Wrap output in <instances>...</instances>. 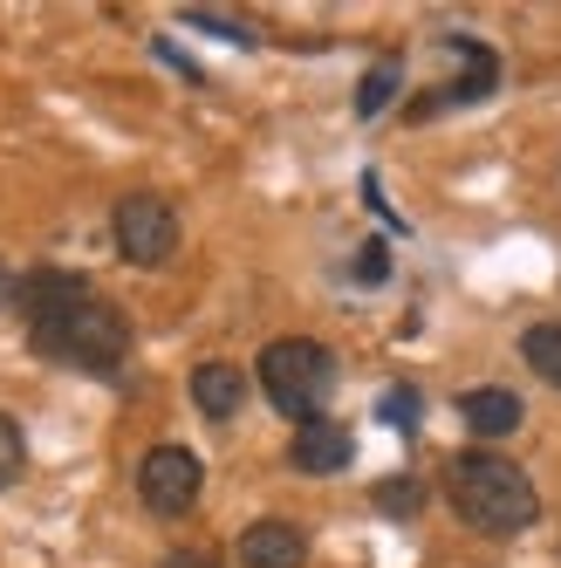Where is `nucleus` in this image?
I'll list each match as a JSON object with an SVG mask.
<instances>
[{
  "label": "nucleus",
  "mask_w": 561,
  "mask_h": 568,
  "mask_svg": "<svg viewBox=\"0 0 561 568\" xmlns=\"http://www.w3.org/2000/svg\"><path fill=\"white\" fill-rule=\"evenodd\" d=\"M14 302L28 322V343L42 349L62 371H83V377H116L131 363V315L116 308L110 295H96L90 274H69V267H28L14 281Z\"/></svg>",
  "instance_id": "1"
},
{
  "label": "nucleus",
  "mask_w": 561,
  "mask_h": 568,
  "mask_svg": "<svg viewBox=\"0 0 561 568\" xmlns=\"http://www.w3.org/2000/svg\"><path fill=\"white\" fill-rule=\"evenodd\" d=\"M438 486H446L452 514L472 535H520V527H534V514H541L528 466H513L507 453H452Z\"/></svg>",
  "instance_id": "2"
},
{
  "label": "nucleus",
  "mask_w": 561,
  "mask_h": 568,
  "mask_svg": "<svg viewBox=\"0 0 561 568\" xmlns=\"http://www.w3.org/2000/svg\"><path fill=\"white\" fill-rule=\"evenodd\" d=\"M254 377H261V397L280 418L308 425V418H323V404L336 390V356L315 336H274L261 349V363H254Z\"/></svg>",
  "instance_id": "3"
},
{
  "label": "nucleus",
  "mask_w": 561,
  "mask_h": 568,
  "mask_svg": "<svg viewBox=\"0 0 561 568\" xmlns=\"http://www.w3.org/2000/svg\"><path fill=\"white\" fill-rule=\"evenodd\" d=\"M110 240L131 267H165L178 254V206L165 192H124L110 206Z\"/></svg>",
  "instance_id": "4"
},
{
  "label": "nucleus",
  "mask_w": 561,
  "mask_h": 568,
  "mask_svg": "<svg viewBox=\"0 0 561 568\" xmlns=\"http://www.w3.org/2000/svg\"><path fill=\"white\" fill-rule=\"evenodd\" d=\"M198 486H206V466H198L192 445H151V453L137 459V500L157 514V520H178L198 507Z\"/></svg>",
  "instance_id": "5"
},
{
  "label": "nucleus",
  "mask_w": 561,
  "mask_h": 568,
  "mask_svg": "<svg viewBox=\"0 0 561 568\" xmlns=\"http://www.w3.org/2000/svg\"><path fill=\"white\" fill-rule=\"evenodd\" d=\"M466 75L459 83H446V90H425V97H411L405 103V124H425V116H438V110H459V103H479V97H493V83H500V55L493 49H479V42H466Z\"/></svg>",
  "instance_id": "6"
},
{
  "label": "nucleus",
  "mask_w": 561,
  "mask_h": 568,
  "mask_svg": "<svg viewBox=\"0 0 561 568\" xmlns=\"http://www.w3.org/2000/svg\"><path fill=\"white\" fill-rule=\"evenodd\" d=\"M349 459H356V438H349V425H336V418H308V425H295V438H288V466L308 473V479H329V473H343Z\"/></svg>",
  "instance_id": "7"
},
{
  "label": "nucleus",
  "mask_w": 561,
  "mask_h": 568,
  "mask_svg": "<svg viewBox=\"0 0 561 568\" xmlns=\"http://www.w3.org/2000/svg\"><path fill=\"white\" fill-rule=\"evenodd\" d=\"M239 561L247 568H302L308 535L295 520H254V527H239Z\"/></svg>",
  "instance_id": "8"
},
{
  "label": "nucleus",
  "mask_w": 561,
  "mask_h": 568,
  "mask_svg": "<svg viewBox=\"0 0 561 568\" xmlns=\"http://www.w3.org/2000/svg\"><path fill=\"white\" fill-rule=\"evenodd\" d=\"M459 418H466V432H472V438H507V432H520L528 404H520L507 384H479V390H466V397H459Z\"/></svg>",
  "instance_id": "9"
},
{
  "label": "nucleus",
  "mask_w": 561,
  "mask_h": 568,
  "mask_svg": "<svg viewBox=\"0 0 561 568\" xmlns=\"http://www.w3.org/2000/svg\"><path fill=\"white\" fill-rule=\"evenodd\" d=\"M192 404H198L213 425H226L239 404H247V371H239V363H220V356L198 363V371H192Z\"/></svg>",
  "instance_id": "10"
},
{
  "label": "nucleus",
  "mask_w": 561,
  "mask_h": 568,
  "mask_svg": "<svg viewBox=\"0 0 561 568\" xmlns=\"http://www.w3.org/2000/svg\"><path fill=\"white\" fill-rule=\"evenodd\" d=\"M520 356H528V371H534L541 384L561 390V322H534V329L520 336Z\"/></svg>",
  "instance_id": "11"
},
{
  "label": "nucleus",
  "mask_w": 561,
  "mask_h": 568,
  "mask_svg": "<svg viewBox=\"0 0 561 568\" xmlns=\"http://www.w3.org/2000/svg\"><path fill=\"white\" fill-rule=\"evenodd\" d=\"M370 507L390 514V520H411V514L425 507V479H418V473H390V479H377V486H370Z\"/></svg>",
  "instance_id": "12"
},
{
  "label": "nucleus",
  "mask_w": 561,
  "mask_h": 568,
  "mask_svg": "<svg viewBox=\"0 0 561 568\" xmlns=\"http://www.w3.org/2000/svg\"><path fill=\"white\" fill-rule=\"evenodd\" d=\"M178 21L198 28V34H220V42H233V49H254L261 42L254 21H233V8H178Z\"/></svg>",
  "instance_id": "13"
},
{
  "label": "nucleus",
  "mask_w": 561,
  "mask_h": 568,
  "mask_svg": "<svg viewBox=\"0 0 561 568\" xmlns=\"http://www.w3.org/2000/svg\"><path fill=\"white\" fill-rule=\"evenodd\" d=\"M397 83H405V69H397V62H377L364 83H356V116H364V124H370V116H384V103L397 97Z\"/></svg>",
  "instance_id": "14"
},
{
  "label": "nucleus",
  "mask_w": 561,
  "mask_h": 568,
  "mask_svg": "<svg viewBox=\"0 0 561 568\" xmlns=\"http://www.w3.org/2000/svg\"><path fill=\"white\" fill-rule=\"evenodd\" d=\"M377 418H384L390 432H418V418H425V390H418V384H390L384 404H377Z\"/></svg>",
  "instance_id": "15"
},
{
  "label": "nucleus",
  "mask_w": 561,
  "mask_h": 568,
  "mask_svg": "<svg viewBox=\"0 0 561 568\" xmlns=\"http://www.w3.org/2000/svg\"><path fill=\"white\" fill-rule=\"evenodd\" d=\"M28 473V438H21V425L0 412V494H8V486Z\"/></svg>",
  "instance_id": "16"
},
{
  "label": "nucleus",
  "mask_w": 561,
  "mask_h": 568,
  "mask_svg": "<svg viewBox=\"0 0 561 568\" xmlns=\"http://www.w3.org/2000/svg\"><path fill=\"white\" fill-rule=\"evenodd\" d=\"M356 281H364V288H377V281L390 274V247H384V233H370L364 247H356V267H349Z\"/></svg>",
  "instance_id": "17"
},
{
  "label": "nucleus",
  "mask_w": 561,
  "mask_h": 568,
  "mask_svg": "<svg viewBox=\"0 0 561 568\" xmlns=\"http://www.w3.org/2000/svg\"><path fill=\"white\" fill-rule=\"evenodd\" d=\"M151 49H157V55H165V62H172V69H178V75H185V83H206V69H198V62H192V55H178V49H172V42H151Z\"/></svg>",
  "instance_id": "18"
},
{
  "label": "nucleus",
  "mask_w": 561,
  "mask_h": 568,
  "mask_svg": "<svg viewBox=\"0 0 561 568\" xmlns=\"http://www.w3.org/2000/svg\"><path fill=\"white\" fill-rule=\"evenodd\" d=\"M157 568H220V561H213V555H192V548H178V555H165Z\"/></svg>",
  "instance_id": "19"
},
{
  "label": "nucleus",
  "mask_w": 561,
  "mask_h": 568,
  "mask_svg": "<svg viewBox=\"0 0 561 568\" xmlns=\"http://www.w3.org/2000/svg\"><path fill=\"white\" fill-rule=\"evenodd\" d=\"M14 295V281H8V267H0V302H8Z\"/></svg>",
  "instance_id": "20"
}]
</instances>
